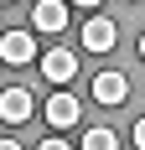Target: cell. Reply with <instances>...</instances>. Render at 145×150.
<instances>
[{"mask_svg":"<svg viewBox=\"0 0 145 150\" xmlns=\"http://www.w3.org/2000/svg\"><path fill=\"white\" fill-rule=\"evenodd\" d=\"M31 52H36V31H5V36H0V62H16V67H21V62H31Z\"/></svg>","mask_w":145,"mask_h":150,"instance_id":"6da1fadb","label":"cell"},{"mask_svg":"<svg viewBox=\"0 0 145 150\" xmlns=\"http://www.w3.org/2000/svg\"><path fill=\"white\" fill-rule=\"evenodd\" d=\"M93 98H99L104 109H114L130 98V78L124 73H93Z\"/></svg>","mask_w":145,"mask_h":150,"instance_id":"7a4b0ae2","label":"cell"},{"mask_svg":"<svg viewBox=\"0 0 145 150\" xmlns=\"http://www.w3.org/2000/svg\"><path fill=\"white\" fill-rule=\"evenodd\" d=\"M78 119H83V104H78L72 93H52V98H47V124H52V129H72Z\"/></svg>","mask_w":145,"mask_h":150,"instance_id":"3957f363","label":"cell"},{"mask_svg":"<svg viewBox=\"0 0 145 150\" xmlns=\"http://www.w3.org/2000/svg\"><path fill=\"white\" fill-rule=\"evenodd\" d=\"M114 42H119V26L109 21V16H93L83 26V47L88 52H114Z\"/></svg>","mask_w":145,"mask_h":150,"instance_id":"277c9868","label":"cell"},{"mask_svg":"<svg viewBox=\"0 0 145 150\" xmlns=\"http://www.w3.org/2000/svg\"><path fill=\"white\" fill-rule=\"evenodd\" d=\"M72 73H78V57H72L68 47H57V52H47V57H42V78H47V83H57V88H62V83H72Z\"/></svg>","mask_w":145,"mask_h":150,"instance_id":"5b68a950","label":"cell"},{"mask_svg":"<svg viewBox=\"0 0 145 150\" xmlns=\"http://www.w3.org/2000/svg\"><path fill=\"white\" fill-rule=\"evenodd\" d=\"M0 119L5 124H26L31 119V88H5L0 93Z\"/></svg>","mask_w":145,"mask_h":150,"instance_id":"8992f818","label":"cell"},{"mask_svg":"<svg viewBox=\"0 0 145 150\" xmlns=\"http://www.w3.org/2000/svg\"><path fill=\"white\" fill-rule=\"evenodd\" d=\"M62 26H68V5L62 0H42L31 11V31H62Z\"/></svg>","mask_w":145,"mask_h":150,"instance_id":"52a82bcc","label":"cell"},{"mask_svg":"<svg viewBox=\"0 0 145 150\" xmlns=\"http://www.w3.org/2000/svg\"><path fill=\"white\" fill-rule=\"evenodd\" d=\"M83 150H119V135L99 124V129H88V135H83Z\"/></svg>","mask_w":145,"mask_h":150,"instance_id":"ba28073f","label":"cell"},{"mask_svg":"<svg viewBox=\"0 0 145 150\" xmlns=\"http://www.w3.org/2000/svg\"><path fill=\"white\" fill-rule=\"evenodd\" d=\"M36 150H72V145H62V140H42Z\"/></svg>","mask_w":145,"mask_h":150,"instance_id":"9c48e42d","label":"cell"},{"mask_svg":"<svg viewBox=\"0 0 145 150\" xmlns=\"http://www.w3.org/2000/svg\"><path fill=\"white\" fill-rule=\"evenodd\" d=\"M135 145H140V150H145V119H140V124H135Z\"/></svg>","mask_w":145,"mask_h":150,"instance_id":"30bf717a","label":"cell"},{"mask_svg":"<svg viewBox=\"0 0 145 150\" xmlns=\"http://www.w3.org/2000/svg\"><path fill=\"white\" fill-rule=\"evenodd\" d=\"M72 5H83V11H93V5H99V0H72Z\"/></svg>","mask_w":145,"mask_h":150,"instance_id":"8fae6325","label":"cell"},{"mask_svg":"<svg viewBox=\"0 0 145 150\" xmlns=\"http://www.w3.org/2000/svg\"><path fill=\"white\" fill-rule=\"evenodd\" d=\"M0 150H21V145H16V140H0Z\"/></svg>","mask_w":145,"mask_h":150,"instance_id":"7c38bea8","label":"cell"},{"mask_svg":"<svg viewBox=\"0 0 145 150\" xmlns=\"http://www.w3.org/2000/svg\"><path fill=\"white\" fill-rule=\"evenodd\" d=\"M140 57H145V36H140Z\"/></svg>","mask_w":145,"mask_h":150,"instance_id":"4fadbf2b","label":"cell"},{"mask_svg":"<svg viewBox=\"0 0 145 150\" xmlns=\"http://www.w3.org/2000/svg\"><path fill=\"white\" fill-rule=\"evenodd\" d=\"M0 5H11V0H0Z\"/></svg>","mask_w":145,"mask_h":150,"instance_id":"5bb4252c","label":"cell"}]
</instances>
